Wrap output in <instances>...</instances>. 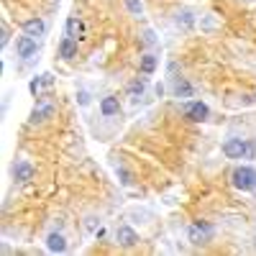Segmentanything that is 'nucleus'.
Here are the masks:
<instances>
[{
  "mask_svg": "<svg viewBox=\"0 0 256 256\" xmlns=\"http://www.w3.org/2000/svg\"><path fill=\"white\" fill-rule=\"evenodd\" d=\"M24 34H28L34 38H41V36L46 34V24L41 18H31V20H26V24H24Z\"/></svg>",
  "mask_w": 256,
  "mask_h": 256,
  "instance_id": "nucleus-10",
  "label": "nucleus"
},
{
  "mask_svg": "<svg viewBox=\"0 0 256 256\" xmlns=\"http://www.w3.org/2000/svg\"><path fill=\"white\" fill-rule=\"evenodd\" d=\"M52 82H54V77H52V74H41V84H44V88H49Z\"/></svg>",
  "mask_w": 256,
  "mask_h": 256,
  "instance_id": "nucleus-19",
  "label": "nucleus"
},
{
  "mask_svg": "<svg viewBox=\"0 0 256 256\" xmlns=\"http://www.w3.org/2000/svg\"><path fill=\"white\" fill-rule=\"evenodd\" d=\"M144 88H146V82H144V80H136V82L128 84V92H131V95H134V100H136V95H141V92H144Z\"/></svg>",
  "mask_w": 256,
  "mask_h": 256,
  "instance_id": "nucleus-17",
  "label": "nucleus"
},
{
  "mask_svg": "<svg viewBox=\"0 0 256 256\" xmlns=\"http://www.w3.org/2000/svg\"><path fill=\"white\" fill-rule=\"evenodd\" d=\"M156 64H159V56L156 54H144L141 56V72L144 74H154L156 72Z\"/></svg>",
  "mask_w": 256,
  "mask_h": 256,
  "instance_id": "nucleus-15",
  "label": "nucleus"
},
{
  "mask_svg": "<svg viewBox=\"0 0 256 256\" xmlns=\"http://www.w3.org/2000/svg\"><path fill=\"white\" fill-rule=\"evenodd\" d=\"M126 8L131 16H141L144 13V6H141V0H126Z\"/></svg>",
  "mask_w": 256,
  "mask_h": 256,
  "instance_id": "nucleus-16",
  "label": "nucleus"
},
{
  "mask_svg": "<svg viewBox=\"0 0 256 256\" xmlns=\"http://www.w3.org/2000/svg\"><path fill=\"white\" fill-rule=\"evenodd\" d=\"M82 34H84V24L80 18H67V36L70 38H82Z\"/></svg>",
  "mask_w": 256,
  "mask_h": 256,
  "instance_id": "nucleus-14",
  "label": "nucleus"
},
{
  "mask_svg": "<svg viewBox=\"0 0 256 256\" xmlns=\"http://www.w3.org/2000/svg\"><path fill=\"white\" fill-rule=\"evenodd\" d=\"M46 248L52 254H64V251H67V238L54 230V233H49V238H46Z\"/></svg>",
  "mask_w": 256,
  "mask_h": 256,
  "instance_id": "nucleus-11",
  "label": "nucleus"
},
{
  "mask_svg": "<svg viewBox=\"0 0 256 256\" xmlns=\"http://www.w3.org/2000/svg\"><path fill=\"white\" fill-rule=\"evenodd\" d=\"M208 116H210V108L200 100H192L184 105V118L192 123H202V120H208Z\"/></svg>",
  "mask_w": 256,
  "mask_h": 256,
  "instance_id": "nucleus-5",
  "label": "nucleus"
},
{
  "mask_svg": "<svg viewBox=\"0 0 256 256\" xmlns=\"http://www.w3.org/2000/svg\"><path fill=\"white\" fill-rule=\"evenodd\" d=\"M0 44H3V46L8 44V28H6V26H3V36H0Z\"/></svg>",
  "mask_w": 256,
  "mask_h": 256,
  "instance_id": "nucleus-20",
  "label": "nucleus"
},
{
  "mask_svg": "<svg viewBox=\"0 0 256 256\" xmlns=\"http://www.w3.org/2000/svg\"><path fill=\"white\" fill-rule=\"evenodd\" d=\"M36 52H38V38L24 34V36L16 41V54L20 59H31V56H36Z\"/></svg>",
  "mask_w": 256,
  "mask_h": 256,
  "instance_id": "nucleus-4",
  "label": "nucleus"
},
{
  "mask_svg": "<svg viewBox=\"0 0 256 256\" xmlns=\"http://www.w3.org/2000/svg\"><path fill=\"white\" fill-rule=\"evenodd\" d=\"M13 180L16 182H28V180H34V166L28 164V162H16L13 164Z\"/></svg>",
  "mask_w": 256,
  "mask_h": 256,
  "instance_id": "nucleus-9",
  "label": "nucleus"
},
{
  "mask_svg": "<svg viewBox=\"0 0 256 256\" xmlns=\"http://www.w3.org/2000/svg\"><path fill=\"white\" fill-rule=\"evenodd\" d=\"M230 180H233V187H236V190H241V192H254V190H256V169L241 164V166L233 169Z\"/></svg>",
  "mask_w": 256,
  "mask_h": 256,
  "instance_id": "nucleus-1",
  "label": "nucleus"
},
{
  "mask_svg": "<svg viewBox=\"0 0 256 256\" xmlns=\"http://www.w3.org/2000/svg\"><path fill=\"white\" fill-rule=\"evenodd\" d=\"M100 113H102L105 118L118 116V113H120V102H118V98H116V95H105V98L100 100Z\"/></svg>",
  "mask_w": 256,
  "mask_h": 256,
  "instance_id": "nucleus-8",
  "label": "nucleus"
},
{
  "mask_svg": "<svg viewBox=\"0 0 256 256\" xmlns=\"http://www.w3.org/2000/svg\"><path fill=\"white\" fill-rule=\"evenodd\" d=\"M54 113H56L54 102H49V100H38V102H36V108H34V113H31V120H34V123H44V120H49Z\"/></svg>",
  "mask_w": 256,
  "mask_h": 256,
  "instance_id": "nucleus-6",
  "label": "nucleus"
},
{
  "mask_svg": "<svg viewBox=\"0 0 256 256\" xmlns=\"http://www.w3.org/2000/svg\"><path fill=\"white\" fill-rule=\"evenodd\" d=\"M59 56H62V59H72V56H77V38L64 36V38L59 41Z\"/></svg>",
  "mask_w": 256,
  "mask_h": 256,
  "instance_id": "nucleus-12",
  "label": "nucleus"
},
{
  "mask_svg": "<svg viewBox=\"0 0 256 256\" xmlns=\"http://www.w3.org/2000/svg\"><path fill=\"white\" fill-rule=\"evenodd\" d=\"M77 102L82 105V108H84V105H90V92L88 90H80L77 92Z\"/></svg>",
  "mask_w": 256,
  "mask_h": 256,
  "instance_id": "nucleus-18",
  "label": "nucleus"
},
{
  "mask_svg": "<svg viewBox=\"0 0 256 256\" xmlns=\"http://www.w3.org/2000/svg\"><path fill=\"white\" fill-rule=\"evenodd\" d=\"M223 154L228 159H246L251 154V146L244 141V138H228L223 144Z\"/></svg>",
  "mask_w": 256,
  "mask_h": 256,
  "instance_id": "nucleus-3",
  "label": "nucleus"
},
{
  "mask_svg": "<svg viewBox=\"0 0 256 256\" xmlns=\"http://www.w3.org/2000/svg\"><path fill=\"white\" fill-rule=\"evenodd\" d=\"M116 241H118L123 248H131V246L138 244V233H136L131 226H120V228L116 230Z\"/></svg>",
  "mask_w": 256,
  "mask_h": 256,
  "instance_id": "nucleus-7",
  "label": "nucleus"
},
{
  "mask_svg": "<svg viewBox=\"0 0 256 256\" xmlns=\"http://www.w3.org/2000/svg\"><path fill=\"white\" fill-rule=\"evenodd\" d=\"M172 92H174V98H192L195 95V90H192V84L187 82V80H182V77H177L174 82H172Z\"/></svg>",
  "mask_w": 256,
  "mask_h": 256,
  "instance_id": "nucleus-13",
  "label": "nucleus"
},
{
  "mask_svg": "<svg viewBox=\"0 0 256 256\" xmlns=\"http://www.w3.org/2000/svg\"><path fill=\"white\" fill-rule=\"evenodd\" d=\"M212 236H216V228H212L210 223H205V220L192 223L190 230H187V238H190L192 246H205V244L212 241Z\"/></svg>",
  "mask_w": 256,
  "mask_h": 256,
  "instance_id": "nucleus-2",
  "label": "nucleus"
},
{
  "mask_svg": "<svg viewBox=\"0 0 256 256\" xmlns=\"http://www.w3.org/2000/svg\"><path fill=\"white\" fill-rule=\"evenodd\" d=\"M248 3H254V0H248Z\"/></svg>",
  "mask_w": 256,
  "mask_h": 256,
  "instance_id": "nucleus-21",
  "label": "nucleus"
}]
</instances>
